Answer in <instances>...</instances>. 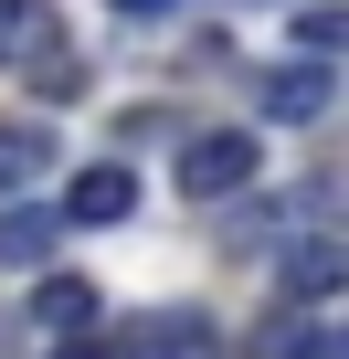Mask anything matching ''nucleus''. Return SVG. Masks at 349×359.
<instances>
[{"mask_svg": "<svg viewBox=\"0 0 349 359\" xmlns=\"http://www.w3.org/2000/svg\"><path fill=\"white\" fill-rule=\"evenodd\" d=\"M254 169H265V148H254L244 127H212V137L180 148V191H191V201H223V191H244Z\"/></svg>", "mask_w": 349, "mask_h": 359, "instance_id": "obj_1", "label": "nucleus"}, {"mask_svg": "<svg viewBox=\"0 0 349 359\" xmlns=\"http://www.w3.org/2000/svg\"><path fill=\"white\" fill-rule=\"evenodd\" d=\"M127 212H138V169L96 158V169L64 180V222H74V233H106V222H127Z\"/></svg>", "mask_w": 349, "mask_h": 359, "instance_id": "obj_2", "label": "nucleus"}, {"mask_svg": "<svg viewBox=\"0 0 349 359\" xmlns=\"http://www.w3.org/2000/svg\"><path fill=\"white\" fill-rule=\"evenodd\" d=\"M265 116H286V127L328 116V64H317V53H307V64H275V74H265Z\"/></svg>", "mask_w": 349, "mask_h": 359, "instance_id": "obj_3", "label": "nucleus"}, {"mask_svg": "<svg viewBox=\"0 0 349 359\" xmlns=\"http://www.w3.org/2000/svg\"><path fill=\"white\" fill-rule=\"evenodd\" d=\"M96 306H106V296H96L85 275H53V285L32 296V327H43V338H85V327H96Z\"/></svg>", "mask_w": 349, "mask_h": 359, "instance_id": "obj_4", "label": "nucleus"}, {"mask_svg": "<svg viewBox=\"0 0 349 359\" xmlns=\"http://www.w3.org/2000/svg\"><path fill=\"white\" fill-rule=\"evenodd\" d=\"M53 233H64V201H53V212H43V201H11V212H0V264H43Z\"/></svg>", "mask_w": 349, "mask_h": 359, "instance_id": "obj_5", "label": "nucleus"}, {"mask_svg": "<svg viewBox=\"0 0 349 359\" xmlns=\"http://www.w3.org/2000/svg\"><path fill=\"white\" fill-rule=\"evenodd\" d=\"M22 53H64V32L43 0H0V64H22Z\"/></svg>", "mask_w": 349, "mask_h": 359, "instance_id": "obj_6", "label": "nucleus"}, {"mask_svg": "<svg viewBox=\"0 0 349 359\" xmlns=\"http://www.w3.org/2000/svg\"><path fill=\"white\" fill-rule=\"evenodd\" d=\"M338 285H349L338 243H286V296H338Z\"/></svg>", "mask_w": 349, "mask_h": 359, "instance_id": "obj_7", "label": "nucleus"}, {"mask_svg": "<svg viewBox=\"0 0 349 359\" xmlns=\"http://www.w3.org/2000/svg\"><path fill=\"white\" fill-rule=\"evenodd\" d=\"M138 359H212V327L202 317H159V327H138Z\"/></svg>", "mask_w": 349, "mask_h": 359, "instance_id": "obj_8", "label": "nucleus"}, {"mask_svg": "<svg viewBox=\"0 0 349 359\" xmlns=\"http://www.w3.org/2000/svg\"><path fill=\"white\" fill-rule=\"evenodd\" d=\"M43 158H53V137H43V127H0V191L43 180Z\"/></svg>", "mask_w": 349, "mask_h": 359, "instance_id": "obj_9", "label": "nucleus"}, {"mask_svg": "<svg viewBox=\"0 0 349 359\" xmlns=\"http://www.w3.org/2000/svg\"><path fill=\"white\" fill-rule=\"evenodd\" d=\"M296 43H307V53H349V11H307Z\"/></svg>", "mask_w": 349, "mask_h": 359, "instance_id": "obj_10", "label": "nucleus"}, {"mask_svg": "<svg viewBox=\"0 0 349 359\" xmlns=\"http://www.w3.org/2000/svg\"><path fill=\"white\" fill-rule=\"evenodd\" d=\"M286 359H349V327H307V338H275Z\"/></svg>", "mask_w": 349, "mask_h": 359, "instance_id": "obj_11", "label": "nucleus"}, {"mask_svg": "<svg viewBox=\"0 0 349 359\" xmlns=\"http://www.w3.org/2000/svg\"><path fill=\"white\" fill-rule=\"evenodd\" d=\"M53 359H106V348H96V338H64V348H53Z\"/></svg>", "mask_w": 349, "mask_h": 359, "instance_id": "obj_12", "label": "nucleus"}, {"mask_svg": "<svg viewBox=\"0 0 349 359\" xmlns=\"http://www.w3.org/2000/svg\"><path fill=\"white\" fill-rule=\"evenodd\" d=\"M117 11H127V22H138V11H180V0H117Z\"/></svg>", "mask_w": 349, "mask_h": 359, "instance_id": "obj_13", "label": "nucleus"}]
</instances>
